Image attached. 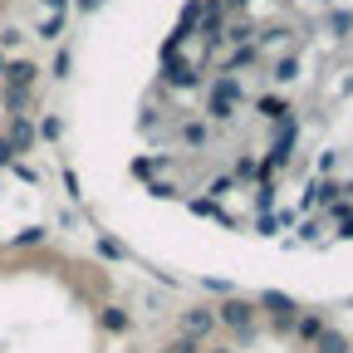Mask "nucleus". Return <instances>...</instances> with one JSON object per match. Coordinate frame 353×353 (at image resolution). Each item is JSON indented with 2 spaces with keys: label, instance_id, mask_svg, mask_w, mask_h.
Segmentation results:
<instances>
[{
  "label": "nucleus",
  "instance_id": "1",
  "mask_svg": "<svg viewBox=\"0 0 353 353\" xmlns=\"http://www.w3.org/2000/svg\"><path fill=\"white\" fill-rule=\"evenodd\" d=\"M255 319H260L255 299L226 294V299L216 304V329H231V334H241V339H250V334H255Z\"/></svg>",
  "mask_w": 353,
  "mask_h": 353
},
{
  "label": "nucleus",
  "instance_id": "2",
  "mask_svg": "<svg viewBox=\"0 0 353 353\" xmlns=\"http://www.w3.org/2000/svg\"><path fill=\"white\" fill-rule=\"evenodd\" d=\"M255 309H260V314H270L275 334H290V329H294V319H299V304H294L290 294H280V290H265V294L255 299Z\"/></svg>",
  "mask_w": 353,
  "mask_h": 353
},
{
  "label": "nucleus",
  "instance_id": "3",
  "mask_svg": "<svg viewBox=\"0 0 353 353\" xmlns=\"http://www.w3.org/2000/svg\"><path fill=\"white\" fill-rule=\"evenodd\" d=\"M339 196H343V187L334 182V176H314V182L304 187V201H299V211H314V206L324 211V206H334Z\"/></svg>",
  "mask_w": 353,
  "mask_h": 353
},
{
  "label": "nucleus",
  "instance_id": "4",
  "mask_svg": "<svg viewBox=\"0 0 353 353\" xmlns=\"http://www.w3.org/2000/svg\"><path fill=\"white\" fill-rule=\"evenodd\" d=\"M182 334L206 343V339L216 334V309H211V304H196V309H187V314H182Z\"/></svg>",
  "mask_w": 353,
  "mask_h": 353
},
{
  "label": "nucleus",
  "instance_id": "5",
  "mask_svg": "<svg viewBox=\"0 0 353 353\" xmlns=\"http://www.w3.org/2000/svg\"><path fill=\"white\" fill-rule=\"evenodd\" d=\"M0 83H6V88H34V83H39V64H34V59H6Z\"/></svg>",
  "mask_w": 353,
  "mask_h": 353
},
{
  "label": "nucleus",
  "instance_id": "6",
  "mask_svg": "<svg viewBox=\"0 0 353 353\" xmlns=\"http://www.w3.org/2000/svg\"><path fill=\"white\" fill-rule=\"evenodd\" d=\"M0 138H6V143L15 148V157H20V152H30V148L39 143V138H34V123H30L25 113H20V118H10V123H6V132H0Z\"/></svg>",
  "mask_w": 353,
  "mask_h": 353
},
{
  "label": "nucleus",
  "instance_id": "7",
  "mask_svg": "<svg viewBox=\"0 0 353 353\" xmlns=\"http://www.w3.org/2000/svg\"><path fill=\"white\" fill-rule=\"evenodd\" d=\"M324 329H329V319L319 314V309H299V319H294V329H290V334H294L299 343H314Z\"/></svg>",
  "mask_w": 353,
  "mask_h": 353
},
{
  "label": "nucleus",
  "instance_id": "8",
  "mask_svg": "<svg viewBox=\"0 0 353 353\" xmlns=\"http://www.w3.org/2000/svg\"><path fill=\"white\" fill-rule=\"evenodd\" d=\"M309 348H314V353H353V339H348L343 329H334V324H329V329H324L314 343H309Z\"/></svg>",
  "mask_w": 353,
  "mask_h": 353
},
{
  "label": "nucleus",
  "instance_id": "9",
  "mask_svg": "<svg viewBox=\"0 0 353 353\" xmlns=\"http://www.w3.org/2000/svg\"><path fill=\"white\" fill-rule=\"evenodd\" d=\"M30 99H34V88H6V83H0V108H6L10 118H20L30 108Z\"/></svg>",
  "mask_w": 353,
  "mask_h": 353
},
{
  "label": "nucleus",
  "instance_id": "10",
  "mask_svg": "<svg viewBox=\"0 0 353 353\" xmlns=\"http://www.w3.org/2000/svg\"><path fill=\"white\" fill-rule=\"evenodd\" d=\"M99 324H103L108 334H128V329H132V314H128L123 304H103V314H99Z\"/></svg>",
  "mask_w": 353,
  "mask_h": 353
},
{
  "label": "nucleus",
  "instance_id": "11",
  "mask_svg": "<svg viewBox=\"0 0 353 353\" xmlns=\"http://www.w3.org/2000/svg\"><path fill=\"white\" fill-rule=\"evenodd\" d=\"M260 118H270V123H285V118H294V108H290V99H275V94H265L260 103Z\"/></svg>",
  "mask_w": 353,
  "mask_h": 353
},
{
  "label": "nucleus",
  "instance_id": "12",
  "mask_svg": "<svg viewBox=\"0 0 353 353\" xmlns=\"http://www.w3.org/2000/svg\"><path fill=\"white\" fill-rule=\"evenodd\" d=\"M211 94H216V99H231V103H245V88H241L236 74H221V79L211 83Z\"/></svg>",
  "mask_w": 353,
  "mask_h": 353
},
{
  "label": "nucleus",
  "instance_id": "13",
  "mask_svg": "<svg viewBox=\"0 0 353 353\" xmlns=\"http://www.w3.org/2000/svg\"><path fill=\"white\" fill-rule=\"evenodd\" d=\"M162 79H167V83H172V88H196V83H201V79H196V69H192V64H176V59H172V64H167V74H162Z\"/></svg>",
  "mask_w": 353,
  "mask_h": 353
},
{
  "label": "nucleus",
  "instance_id": "14",
  "mask_svg": "<svg viewBox=\"0 0 353 353\" xmlns=\"http://www.w3.org/2000/svg\"><path fill=\"white\" fill-rule=\"evenodd\" d=\"M182 143H187V148H206V143H211V128H206L201 118H187V123H182Z\"/></svg>",
  "mask_w": 353,
  "mask_h": 353
},
{
  "label": "nucleus",
  "instance_id": "15",
  "mask_svg": "<svg viewBox=\"0 0 353 353\" xmlns=\"http://www.w3.org/2000/svg\"><path fill=\"white\" fill-rule=\"evenodd\" d=\"M270 79H275V83H294V79H299V59H294V54H280V59L270 64Z\"/></svg>",
  "mask_w": 353,
  "mask_h": 353
},
{
  "label": "nucleus",
  "instance_id": "16",
  "mask_svg": "<svg viewBox=\"0 0 353 353\" xmlns=\"http://www.w3.org/2000/svg\"><path fill=\"white\" fill-rule=\"evenodd\" d=\"M236 108H241V103H231V99H216V94L206 99V113H211L216 123H231V118H236Z\"/></svg>",
  "mask_w": 353,
  "mask_h": 353
},
{
  "label": "nucleus",
  "instance_id": "17",
  "mask_svg": "<svg viewBox=\"0 0 353 353\" xmlns=\"http://www.w3.org/2000/svg\"><path fill=\"white\" fill-rule=\"evenodd\" d=\"M187 206H192V216H216V221H231L226 211H221V201H211V196H192Z\"/></svg>",
  "mask_w": 353,
  "mask_h": 353
},
{
  "label": "nucleus",
  "instance_id": "18",
  "mask_svg": "<svg viewBox=\"0 0 353 353\" xmlns=\"http://www.w3.org/2000/svg\"><path fill=\"white\" fill-rule=\"evenodd\" d=\"M221 25H226V6H221V0H206V34L216 39Z\"/></svg>",
  "mask_w": 353,
  "mask_h": 353
},
{
  "label": "nucleus",
  "instance_id": "19",
  "mask_svg": "<svg viewBox=\"0 0 353 353\" xmlns=\"http://www.w3.org/2000/svg\"><path fill=\"white\" fill-rule=\"evenodd\" d=\"M255 54H260L255 39H250V44H236V54H231V69H226V74H241L245 64H255Z\"/></svg>",
  "mask_w": 353,
  "mask_h": 353
},
{
  "label": "nucleus",
  "instance_id": "20",
  "mask_svg": "<svg viewBox=\"0 0 353 353\" xmlns=\"http://www.w3.org/2000/svg\"><path fill=\"white\" fill-rule=\"evenodd\" d=\"M226 39H231V44H250V39H255L250 20H245V15H241V20H231V25H226Z\"/></svg>",
  "mask_w": 353,
  "mask_h": 353
},
{
  "label": "nucleus",
  "instance_id": "21",
  "mask_svg": "<svg viewBox=\"0 0 353 353\" xmlns=\"http://www.w3.org/2000/svg\"><path fill=\"white\" fill-rule=\"evenodd\" d=\"M59 132H64V123H59V118H39V123H34V138H39V143H54Z\"/></svg>",
  "mask_w": 353,
  "mask_h": 353
},
{
  "label": "nucleus",
  "instance_id": "22",
  "mask_svg": "<svg viewBox=\"0 0 353 353\" xmlns=\"http://www.w3.org/2000/svg\"><path fill=\"white\" fill-rule=\"evenodd\" d=\"M255 206H260V216L275 206V182H270V176H260V187H255Z\"/></svg>",
  "mask_w": 353,
  "mask_h": 353
},
{
  "label": "nucleus",
  "instance_id": "23",
  "mask_svg": "<svg viewBox=\"0 0 353 353\" xmlns=\"http://www.w3.org/2000/svg\"><path fill=\"white\" fill-rule=\"evenodd\" d=\"M44 236H50V231H44V226H25V231H20V236H15L10 245H15V250H30V245H39Z\"/></svg>",
  "mask_w": 353,
  "mask_h": 353
},
{
  "label": "nucleus",
  "instance_id": "24",
  "mask_svg": "<svg viewBox=\"0 0 353 353\" xmlns=\"http://www.w3.org/2000/svg\"><path fill=\"white\" fill-rule=\"evenodd\" d=\"M324 236V216H304L299 221V241H319Z\"/></svg>",
  "mask_w": 353,
  "mask_h": 353
},
{
  "label": "nucleus",
  "instance_id": "25",
  "mask_svg": "<svg viewBox=\"0 0 353 353\" xmlns=\"http://www.w3.org/2000/svg\"><path fill=\"white\" fill-rule=\"evenodd\" d=\"M162 353H206V343H201V339H187V334H182V339H172V343H167Z\"/></svg>",
  "mask_w": 353,
  "mask_h": 353
},
{
  "label": "nucleus",
  "instance_id": "26",
  "mask_svg": "<svg viewBox=\"0 0 353 353\" xmlns=\"http://www.w3.org/2000/svg\"><path fill=\"white\" fill-rule=\"evenodd\" d=\"M99 255H103V260H128V245L113 241V236H103V241H99Z\"/></svg>",
  "mask_w": 353,
  "mask_h": 353
},
{
  "label": "nucleus",
  "instance_id": "27",
  "mask_svg": "<svg viewBox=\"0 0 353 353\" xmlns=\"http://www.w3.org/2000/svg\"><path fill=\"white\" fill-rule=\"evenodd\" d=\"M231 192H236V176H216V182L206 187V196H211V201H221V196H231Z\"/></svg>",
  "mask_w": 353,
  "mask_h": 353
},
{
  "label": "nucleus",
  "instance_id": "28",
  "mask_svg": "<svg viewBox=\"0 0 353 353\" xmlns=\"http://www.w3.org/2000/svg\"><path fill=\"white\" fill-rule=\"evenodd\" d=\"M64 34V15H44V25H39V39H59Z\"/></svg>",
  "mask_w": 353,
  "mask_h": 353
},
{
  "label": "nucleus",
  "instance_id": "29",
  "mask_svg": "<svg viewBox=\"0 0 353 353\" xmlns=\"http://www.w3.org/2000/svg\"><path fill=\"white\" fill-rule=\"evenodd\" d=\"M255 172H260V162H255V157H236V182H250Z\"/></svg>",
  "mask_w": 353,
  "mask_h": 353
},
{
  "label": "nucleus",
  "instance_id": "30",
  "mask_svg": "<svg viewBox=\"0 0 353 353\" xmlns=\"http://www.w3.org/2000/svg\"><path fill=\"white\" fill-rule=\"evenodd\" d=\"M255 226H260V236H280V221H275V216H270V211H265V216H260V221H255Z\"/></svg>",
  "mask_w": 353,
  "mask_h": 353
},
{
  "label": "nucleus",
  "instance_id": "31",
  "mask_svg": "<svg viewBox=\"0 0 353 353\" xmlns=\"http://www.w3.org/2000/svg\"><path fill=\"white\" fill-rule=\"evenodd\" d=\"M25 34L20 30H0V54H6V50H15V44H20Z\"/></svg>",
  "mask_w": 353,
  "mask_h": 353
},
{
  "label": "nucleus",
  "instance_id": "32",
  "mask_svg": "<svg viewBox=\"0 0 353 353\" xmlns=\"http://www.w3.org/2000/svg\"><path fill=\"white\" fill-rule=\"evenodd\" d=\"M201 290H211V294H236L226 280H201Z\"/></svg>",
  "mask_w": 353,
  "mask_h": 353
},
{
  "label": "nucleus",
  "instance_id": "33",
  "mask_svg": "<svg viewBox=\"0 0 353 353\" xmlns=\"http://www.w3.org/2000/svg\"><path fill=\"white\" fill-rule=\"evenodd\" d=\"M69 64H74V59H69V50H59V59H54V79H64V74H69Z\"/></svg>",
  "mask_w": 353,
  "mask_h": 353
},
{
  "label": "nucleus",
  "instance_id": "34",
  "mask_svg": "<svg viewBox=\"0 0 353 353\" xmlns=\"http://www.w3.org/2000/svg\"><path fill=\"white\" fill-rule=\"evenodd\" d=\"M148 192H152V196H162V201H167V196H176V187H172V182H152Z\"/></svg>",
  "mask_w": 353,
  "mask_h": 353
},
{
  "label": "nucleus",
  "instance_id": "35",
  "mask_svg": "<svg viewBox=\"0 0 353 353\" xmlns=\"http://www.w3.org/2000/svg\"><path fill=\"white\" fill-rule=\"evenodd\" d=\"M10 162H15V148H10L6 138H0V167H10Z\"/></svg>",
  "mask_w": 353,
  "mask_h": 353
},
{
  "label": "nucleus",
  "instance_id": "36",
  "mask_svg": "<svg viewBox=\"0 0 353 353\" xmlns=\"http://www.w3.org/2000/svg\"><path fill=\"white\" fill-rule=\"evenodd\" d=\"M334 236H339V241H353V216H348V221H339V231H334Z\"/></svg>",
  "mask_w": 353,
  "mask_h": 353
},
{
  "label": "nucleus",
  "instance_id": "37",
  "mask_svg": "<svg viewBox=\"0 0 353 353\" xmlns=\"http://www.w3.org/2000/svg\"><path fill=\"white\" fill-rule=\"evenodd\" d=\"M44 10H50V15H64V0H44Z\"/></svg>",
  "mask_w": 353,
  "mask_h": 353
},
{
  "label": "nucleus",
  "instance_id": "38",
  "mask_svg": "<svg viewBox=\"0 0 353 353\" xmlns=\"http://www.w3.org/2000/svg\"><path fill=\"white\" fill-rule=\"evenodd\" d=\"M99 6H103V0H79V10H83V15H88V10H99Z\"/></svg>",
  "mask_w": 353,
  "mask_h": 353
},
{
  "label": "nucleus",
  "instance_id": "39",
  "mask_svg": "<svg viewBox=\"0 0 353 353\" xmlns=\"http://www.w3.org/2000/svg\"><path fill=\"white\" fill-rule=\"evenodd\" d=\"M221 6H231V10H245V0H221Z\"/></svg>",
  "mask_w": 353,
  "mask_h": 353
},
{
  "label": "nucleus",
  "instance_id": "40",
  "mask_svg": "<svg viewBox=\"0 0 353 353\" xmlns=\"http://www.w3.org/2000/svg\"><path fill=\"white\" fill-rule=\"evenodd\" d=\"M206 353H236V348H206Z\"/></svg>",
  "mask_w": 353,
  "mask_h": 353
},
{
  "label": "nucleus",
  "instance_id": "41",
  "mask_svg": "<svg viewBox=\"0 0 353 353\" xmlns=\"http://www.w3.org/2000/svg\"><path fill=\"white\" fill-rule=\"evenodd\" d=\"M0 74H6V54H0Z\"/></svg>",
  "mask_w": 353,
  "mask_h": 353
},
{
  "label": "nucleus",
  "instance_id": "42",
  "mask_svg": "<svg viewBox=\"0 0 353 353\" xmlns=\"http://www.w3.org/2000/svg\"><path fill=\"white\" fill-rule=\"evenodd\" d=\"M157 353H162V348H157Z\"/></svg>",
  "mask_w": 353,
  "mask_h": 353
}]
</instances>
